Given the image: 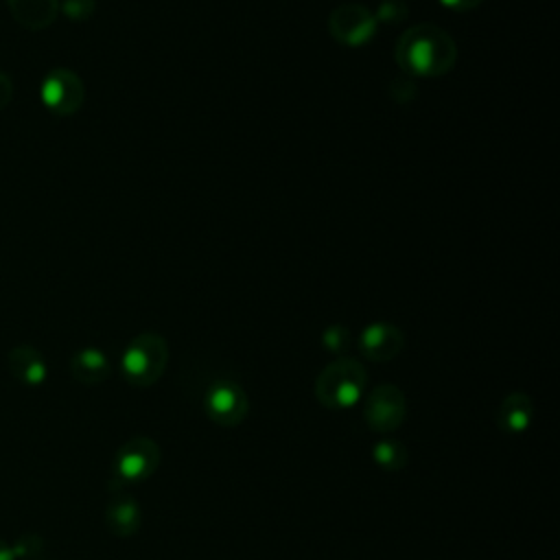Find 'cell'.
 Here are the masks:
<instances>
[{
	"mask_svg": "<svg viewBox=\"0 0 560 560\" xmlns=\"http://www.w3.org/2000/svg\"><path fill=\"white\" fill-rule=\"evenodd\" d=\"M372 457L376 462V466H381L383 470H389V472H396L400 468L407 466V446L400 442V440H394V438H383L374 444L372 448Z\"/></svg>",
	"mask_w": 560,
	"mask_h": 560,
	"instance_id": "obj_15",
	"label": "cell"
},
{
	"mask_svg": "<svg viewBox=\"0 0 560 560\" xmlns=\"http://www.w3.org/2000/svg\"><path fill=\"white\" fill-rule=\"evenodd\" d=\"M442 7L451 9V11H472L477 9L483 0H440Z\"/></svg>",
	"mask_w": 560,
	"mask_h": 560,
	"instance_id": "obj_22",
	"label": "cell"
},
{
	"mask_svg": "<svg viewBox=\"0 0 560 560\" xmlns=\"http://www.w3.org/2000/svg\"><path fill=\"white\" fill-rule=\"evenodd\" d=\"M70 372H72L74 381H79L83 385H98V383L109 378L112 363H109L107 354L101 348L88 346V348H81L72 354Z\"/></svg>",
	"mask_w": 560,
	"mask_h": 560,
	"instance_id": "obj_14",
	"label": "cell"
},
{
	"mask_svg": "<svg viewBox=\"0 0 560 560\" xmlns=\"http://www.w3.org/2000/svg\"><path fill=\"white\" fill-rule=\"evenodd\" d=\"M534 400L525 392H512L503 396L497 409V427L505 435H521L532 427Z\"/></svg>",
	"mask_w": 560,
	"mask_h": 560,
	"instance_id": "obj_12",
	"label": "cell"
},
{
	"mask_svg": "<svg viewBox=\"0 0 560 560\" xmlns=\"http://www.w3.org/2000/svg\"><path fill=\"white\" fill-rule=\"evenodd\" d=\"M11 547H13L15 558H35V556H39L44 551V540L39 536H35V534H26V536H22Z\"/></svg>",
	"mask_w": 560,
	"mask_h": 560,
	"instance_id": "obj_19",
	"label": "cell"
},
{
	"mask_svg": "<svg viewBox=\"0 0 560 560\" xmlns=\"http://www.w3.org/2000/svg\"><path fill=\"white\" fill-rule=\"evenodd\" d=\"M7 365H9V374L26 387H37L48 376V368L42 352L31 343L13 346L7 354Z\"/></svg>",
	"mask_w": 560,
	"mask_h": 560,
	"instance_id": "obj_11",
	"label": "cell"
},
{
	"mask_svg": "<svg viewBox=\"0 0 560 560\" xmlns=\"http://www.w3.org/2000/svg\"><path fill=\"white\" fill-rule=\"evenodd\" d=\"M160 466V446L147 435L129 438L114 455V477L118 483H138L149 479Z\"/></svg>",
	"mask_w": 560,
	"mask_h": 560,
	"instance_id": "obj_5",
	"label": "cell"
},
{
	"mask_svg": "<svg viewBox=\"0 0 560 560\" xmlns=\"http://www.w3.org/2000/svg\"><path fill=\"white\" fill-rule=\"evenodd\" d=\"M13 98V81L7 72L0 70V112L11 103Z\"/></svg>",
	"mask_w": 560,
	"mask_h": 560,
	"instance_id": "obj_21",
	"label": "cell"
},
{
	"mask_svg": "<svg viewBox=\"0 0 560 560\" xmlns=\"http://www.w3.org/2000/svg\"><path fill=\"white\" fill-rule=\"evenodd\" d=\"M59 11L72 22H83L94 15L96 0H59Z\"/></svg>",
	"mask_w": 560,
	"mask_h": 560,
	"instance_id": "obj_17",
	"label": "cell"
},
{
	"mask_svg": "<svg viewBox=\"0 0 560 560\" xmlns=\"http://www.w3.org/2000/svg\"><path fill=\"white\" fill-rule=\"evenodd\" d=\"M9 15L28 31L48 28L59 15V0H4Z\"/></svg>",
	"mask_w": 560,
	"mask_h": 560,
	"instance_id": "obj_13",
	"label": "cell"
},
{
	"mask_svg": "<svg viewBox=\"0 0 560 560\" xmlns=\"http://www.w3.org/2000/svg\"><path fill=\"white\" fill-rule=\"evenodd\" d=\"M407 418V396L394 383H381L365 394L363 420L376 433L396 431Z\"/></svg>",
	"mask_w": 560,
	"mask_h": 560,
	"instance_id": "obj_4",
	"label": "cell"
},
{
	"mask_svg": "<svg viewBox=\"0 0 560 560\" xmlns=\"http://www.w3.org/2000/svg\"><path fill=\"white\" fill-rule=\"evenodd\" d=\"M322 346L332 354H343L352 346V332L343 324H332L322 332Z\"/></svg>",
	"mask_w": 560,
	"mask_h": 560,
	"instance_id": "obj_16",
	"label": "cell"
},
{
	"mask_svg": "<svg viewBox=\"0 0 560 560\" xmlns=\"http://www.w3.org/2000/svg\"><path fill=\"white\" fill-rule=\"evenodd\" d=\"M39 98L55 116H72L85 101V85L70 68H52L39 83Z\"/></svg>",
	"mask_w": 560,
	"mask_h": 560,
	"instance_id": "obj_6",
	"label": "cell"
},
{
	"mask_svg": "<svg viewBox=\"0 0 560 560\" xmlns=\"http://www.w3.org/2000/svg\"><path fill=\"white\" fill-rule=\"evenodd\" d=\"M168 343L160 332L136 335L120 354V374L133 387L153 385L166 370Z\"/></svg>",
	"mask_w": 560,
	"mask_h": 560,
	"instance_id": "obj_3",
	"label": "cell"
},
{
	"mask_svg": "<svg viewBox=\"0 0 560 560\" xmlns=\"http://www.w3.org/2000/svg\"><path fill=\"white\" fill-rule=\"evenodd\" d=\"M0 560H15L13 547H11V545H7L2 538H0Z\"/></svg>",
	"mask_w": 560,
	"mask_h": 560,
	"instance_id": "obj_23",
	"label": "cell"
},
{
	"mask_svg": "<svg viewBox=\"0 0 560 560\" xmlns=\"http://www.w3.org/2000/svg\"><path fill=\"white\" fill-rule=\"evenodd\" d=\"M206 416L219 427H238L249 411L245 389L230 378L214 381L203 394Z\"/></svg>",
	"mask_w": 560,
	"mask_h": 560,
	"instance_id": "obj_8",
	"label": "cell"
},
{
	"mask_svg": "<svg viewBox=\"0 0 560 560\" xmlns=\"http://www.w3.org/2000/svg\"><path fill=\"white\" fill-rule=\"evenodd\" d=\"M396 63L411 79H435L457 61L455 39L435 24L409 26L396 42Z\"/></svg>",
	"mask_w": 560,
	"mask_h": 560,
	"instance_id": "obj_1",
	"label": "cell"
},
{
	"mask_svg": "<svg viewBox=\"0 0 560 560\" xmlns=\"http://www.w3.org/2000/svg\"><path fill=\"white\" fill-rule=\"evenodd\" d=\"M118 488L120 490L114 492L109 503L105 505V525L114 536L127 538L140 529L142 510H140V503L129 492H122L125 488L122 483H118Z\"/></svg>",
	"mask_w": 560,
	"mask_h": 560,
	"instance_id": "obj_10",
	"label": "cell"
},
{
	"mask_svg": "<svg viewBox=\"0 0 560 560\" xmlns=\"http://www.w3.org/2000/svg\"><path fill=\"white\" fill-rule=\"evenodd\" d=\"M405 346L402 330L392 322H372L359 335V350L365 359L383 363L400 354Z\"/></svg>",
	"mask_w": 560,
	"mask_h": 560,
	"instance_id": "obj_9",
	"label": "cell"
},
{
	"mask_svg": "<svg viewBox=\"0 0 560 560\" xmlns=\"http://www.w3.org/2000/svg\"><path fill=\"white\" fill-rule=\"evenodd\" d=\"M378 22L374 13L363 4H339L328 15V33L341 46H363L376 35Z\"/></svg>",
	"mask_w": 560,
	"mask_h": 560,
	"instance_id": "obj_7",
	"label": "cell"
},
{
	"mask_svg": "<svg viewBox=\"0 0 560 560\" xmlns=\"http://www.w3.org/2000/svg\"><path fill=\"white\" fill-rule=\"evenodd\" d=\"M368 389V372L361 361L352 357H339L322 368L315 378L313 394L326 409H350L354 407Z\"/></svg>",
	"mask_w": 560,
	"mask_h": 560,
	"instance_id": "obj_2",
	"label": "cell"
},
{
	"mask_svg": "<svg viewBox=\"0 0 560 560\" xmlns=\"http://www.w3.org/2000/svg\"><path fill=\"white\" fill-rule=\"evenodd\" d=\"M376 22H387V24H396L402 22L407 18V7L398 0H385L381 2V7L374 13Z\"/></svg>",
	"mask_w": 560,
	"mask_h": 560,
	"instance_id": "obj_18",
	"label": "cell"
},
{
	"mask_svg": "<svg viewBox=\"0 0 560 560\" xmlns=\"http://www.w3.org/2000/svg\"><path fill=\"white\" fill-rule=\"evenodd\" d=\"M396 85H400V90H394L389 88V94L396 98V101H409L413 94H416V83L411 81V77H398L396 79Z\"/></svg>",
	"mask_w": 560,
	"mask_h": 560,
	"instance_id": "obj_20",
	"label": "cell"
}]
</instances>
